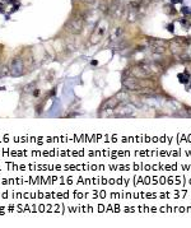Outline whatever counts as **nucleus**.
<instances>
[{"instance_id":"obj_1","label":"nucleus","mask_w":191,"mask_h":228,"mask_svg":"<svg viewBox=\"0 0 191 228\" xmlns=\"http://www.w3.org/2000/svg\"><path fill=\"white\" fill-rule=\"evenodd\" d=\"M10 74L13 76H20L23 74V61L20 59H14L11 61Z\"/></svg>"},{"instance_id":"obj_2","label":"nucleus","mask_w":191,"mask_h":228,"mask_svg":"<svg viewBox=\"0 0 191 228\" xmlns=\"http://www.w3.org/2000/svg\"><path fill=\"white\" fill-rule=\"evenodd\" d=\"M67 27H69V31L73 32V33H79L82 31V19L80 18L72 19L67 23Z\"/></svg>"},{"instance_id":"obj_3","label":"nucleus","mask_w":191,"mask_h":228,"mask_svg":"<svg viewBox=\"0 0 191 228\" xmlns=\"http://www.w3.org/2000/svg\"><path fill=\"white\" fill-rule=\"evenodd\" d=\"M122 85L129 91H136L140 88V84L138 83V81H135V79H128V81H124L122 82Z\"/></svg>"},{"instance_id":"obj_4","label":"nucleus","mask_w":191,"mask_h":228,"mask_svg":"<svg viewBox=\"0 0 191 228\" xmlns=\"http://www.w3.org/2000/svg\"><path fill=\"white\" fill-rule=\"evenodd\" d=\"M9 73H10V68H8V66H3V68H0V78H3V76L8 75Z\"/></svg>"},{"instance_id":"obj_5","label":"nucleus","mask_w":191,"mask_h":228,"mask_svg":"<svg viewBox=\"0 0 191 228\" xmlns=\"http://www.w3.org/2000/svg\"><path fill=\"white\" fill-rule=\"evenodd\" d=\"M34 85H36V83H31V84H28V85H26L24 87V92H32V89L34 88Z\"/></svg>"},{"instance_id":"obj_6","label":"nucleus","mask_w":191,"mask_h":228,"mask_svg":"<svg viewBox=\"0 0 191 228\" xmlns=\"http://www.w3.org/2000/svg\"><path fill=\"white\" fill-rule=\"evenodd\" d=\"M178 79H180V82H182V83H187V81L185 79V76H184V75H181V74L178 75Z\"/></svg>"},{"instance_id":"obj_7","label":"nucleus","mask_w":191,"mask_h":228,"mask_svg":"<svg viewBox=\"0 0 191 228\" xmlns=\"http://www.w3.org/2000/svg\"><path fill=\"white\" fill-rule=\"evenodd\" d=\"M33 96H34V97H38V96H40V91H38V89H34Z\"/></svg>"}]
</instances>
